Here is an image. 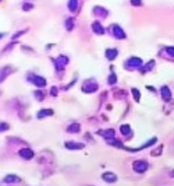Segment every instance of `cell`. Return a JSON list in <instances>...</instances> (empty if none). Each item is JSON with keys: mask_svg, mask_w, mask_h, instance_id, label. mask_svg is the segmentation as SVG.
Returning a JSON list of instances; mask_svg holds the SVG:
<instances>
[{"mask_svg": "<svg viewBox=\"0 0 174 186\" xmlns=\"http://www.w3.org/2000/svg\"><path fill=\"white\" fill-rule=\"evenodd\" d=\"M68 10L70 11H75L77 7H78V0H68Z\"/></svg>", "mask_w": 174, "mask_h": 186, "instance_id": "cell-19", "label": "cell"}, {"mask_svg": "<svg viewBox=\"0 0 174 186\" xmlns=\"http://www.w3.org/2000/svg\"><path fill=\"white\" fill-rule=\"evenodd\" d=\"M34 8V4H31V3H25L24 6H22V10L24 11H31Z\"/></svg>", "mask_w": 174, "mask_h": 186, "instance_id": "cell-27", "label": "cell"}, {"mask_svg": "<svg viewBox=\"0 0 174 186\" xmlns=\"http://www.w3.org/2000/svg\"><path fill=\"white\" fill-rule=\"evenodd\" d=\"M34 95H35V98H36V100H38V101H43V97H45V95H43V93H42L41 90H38V91H35V93H34Z\"/></svg>", "mask_w": 174, "mask_h": 186, "instance_id": "cell-23", "label": "cell"}, {"mask_svg": "<svg viewBox=\"0 0 174 186\" xmlns=\"http://www.w3.org/2000/svg\"><path fill=\"white\" fill-rule=\"evenodd\" d=\"M64 147L67 150H84V143H77V141H66Z\"/></svg>", "mask_w": 174, "mask_h": 186, "instance_id": "cell-5", "label": "cell"}, {"mask_svg": "<svg viewBox=\"0 0 174 186\" xmlns=\"http://www.w3.org/2000/svg\"><path fill=\"white\" fill-rule=\"evenodd\" d=\"M171 175H173V176H174V169H173V171H171Z\"/></svg>", "mask_w": 174, "mask_h": 186, "instance_id": "cell-34", "label": "cell"}, {"mask_svg": "<svg viewBox=\"0 0 174 186\" xmlns=\"http://www.w3.org/2000/svg\"><path fill=\"white\" fill-rule=\"evenodd\" d=\"M167 53H168V55H170V56H173L174 57V48H167Z\"/></svg>", "mask_w": 174, "mask_h": 186, "instance_id": "cell-30", "label": "cell"}, {"mask_svg": "<svg viewBox=\"0 0 174 186\" xmlns=\"http://www.w3.org/2000/svg\"><path fill=\"white\" fill-rule=\"evenodd\" d=\"M100 136H103L106 140H110L111 137H114V130H113V129L103 130V132H100Z\"/></svg>", "mask_w": 174, "mask_h": 186, "instance_id": "cell-16", "label": "cell"}, {"mask_svg": "<svg viewBox=\"0 0 174 186\" xmlns=\"http://www.w3.org/2000/svg\"><path fill=\"white\" fill-rule=\"evenodd\" d=\"M107 143L111 144L113 147H118V148H121V147H123V144L120 143L118 140H114V139H110V140H107Z\"/></svg>", "mask_w": 174, "mask_h": 186, "instance_id": "cell-21", "label": "cell"}, {"mask_svg": "<svg viewBox=\"0 0 174 186\" xmlns=\"http://www.w3.org/2000/svg\"><path fill=\"white\" fill-rule=\"evenodd\" d=\"M3 36H4V34H3V32H0V39H1Z\"/></svg>", "mask_w": 174, "mask_h": 186, "instance_id": "cell-33", "label": "cell"}, {"mask_svg": "<svg viewBox=\"0 0 174 186\" xmlns=\"http://www.w3.org/2000/svg\"><path fill=\"white\" fill-rule=\"evenodd\" d=\"M72 28H74V18H67L66 20V29L71 31Z\"/></svg>", "mask_w": 174, "mask_h": 186, "instance_id": "cell-20", "label": "cell"}, {"mask_svg": "<svg viewBox=\"0 0 174 186\" xmlns=\"http://www.w3.org/2000/svg\"><path fill=\"white\" fill-rule=\"evenodd\" d=\"M102 179H103L104 182H107V183H113V182L117 180V175L113 173V172H104L103 175H102Z\"/></svg>", "mask_w": 174, "mask_h": 186, "instance_id": "cell-7", "label": "cell"}, {"mask_svg": "<svg viewBox=\"0 0 174 186\" xmlns=\"http://www.w3.org/2000/svg\"><path fill=\"white\" fill-rule=\"evenodd\" d=\"M160 93H162V97H163V100H164V101H168L170 98H171V90H170L167 86L162 87Z\"/></svg>", "mask_w": 174, "mask_h": 186, "instance_id": "cell-14", "label": "cell"}, {"mask_svg": "<svg viewBox=\"0 0 174 186\" xmlns=\"http://www.w3.org/2000/svg\"><path fill=\"white\" fill-rule=\"evenodd\" d=\"M10 129V126H8V123H6V122H0V133L1 132H6V130Z\"/></svg>", "mask_w": 174, "mask_h": 186, "instance_id": "cell-24", "label": "cell"}, {"mask_svg": "<svg viewBox=\"0 0 174 186\" xmlns=\"http://www.w3.org/2000/svg\"><path fill=\"white\" fill-rule=\"evenodd\" d=\"M13 46H14V42L8 43V46H7V48H4V49H3V52H7V50H10L11 48H13Z\"/></svg>", "mask_w": 174, "mask_h": 186, "instance_id": "cell-31", "label": "cell"}, {"mask_svg": "<svg viewBox=\"0 0 174 186\" xmlns=\"http://www.w3.org/2000/svg\"><path fill=\"white\" fill-rule=\"evenodd\" d=\"M120 132H121V134H124V136H130V134H131V127H130L128 125H121Z\"/></svg>", "mask_w": 174, "mask_h": 186, "instance_id": "cell-18", "label": "cell"}, {"mask_svg": "<svg viewBox=\"0 0 174 186\" xmlns=\"http://www.w3.org/2000/svg\"><path fill=\"white\" fill-rule=\"evenodd\" d=\"M97 90V83L96 81H93V80H88V81H85L82 84V91L84 93H95Z\"/></svg>", "mask_w": 174, "mask_h": 186, "instance_id": "cell-2", "label": "cell"}, {"mask_svg": "<svg viewBox=\"0 0 174 186\" xmlns=\"http://www.w3.org/2000/svg\"><path fill=\"white\" fill-rule=\"evenodd\" d=\"M27 31H28V29H22V31H18L17 34H14V35H13V39H17V38H20V36H21V35H24V34H25Z\"/></svg>", "mask_w": 174, "mask_h": 186, "instance_id": "cell-28", "label": "cell"}, {"mask_svg": "<svg viewBox=\"0 0 174 186\" xmlns=\"http://www.w3.org/2000/svg\"><path fill=\"white\" fill-rule=\"evenodd\" d=\"M50 93H52V95H57V88H56V87H52V91H50Z\"/></svg>", "mask_w": 174, "mask_h": 186, "instance_id": "cell-32", "label": "cell"}, {"mask_svg": "<svg viewBox=\"0 0 174 186\" xmlns=\"http://www.w3.org/2000/svg\"><path fill=\"white\" fill-rule=\"evenodd\" d=\"M131 4L132 6H141L142 1H141V0H131Z\"/></svg>", "mask_w": 174, "mask_h": 186, "instance_id": "cell-29", "label": "cell"}, {"mask_svg": "<svg viewBox=\"0 0 174 186\" xmlns=\"http://www.w3.org/2000/svg\"><path fill=\"white\" fill-rule=\"evenodd\" d=\"M113 35L116 36V38H118V39H124V38H125V32L120 28L118 25H113Z\"/></svg>", "mask_w": 174, "mask_h": 186, "instance_id": "cell-12", "label": "cell"}, {"mask_svg": "<svg viewBox=\"0 0 174 186\" xmlns=\"http://www.w3.org/2000/svg\"><path fill=\"white\" fill-rule=\"evenodd\" d=\"M3 182L4 183H17V182H20V178L17 175H14V173H8V175H6L3 178Z\"/></svg>", "mask_w": 174, "mask_h": 186, "instance_id": "cell-11", "label": "cell"}, {"mask_svg": "<svg viewBox=\"0 0 174 186\" xmlns=\"http://www.w3.org/2000/svg\"><path fill=\"white\" fill-rule=\"evenodd\" d=\"M67 63H68V57L66 56V55H60V56L57 57V60H55V66L57 70H59V69H63Z\"/></svg>", "mask_w": 174, "mask_h": 186, "instance_id": "cell-6", "label": "cell"}, {"mask_svg": "<svg viewBox=\"0 0 174 186\" xmlns=\"http://www.w3.org/2000/svg\"><path fill=\"white\" fill-rule=\"evenodd\" d=\"M116 81H117V76H116L114 73H111L110 76H109V80H107V83H109L110 86H113V84H114Z\"/></svg>", "mask_w": 174, "mask_h": 186, "instance_id": "cell-22", "label": "cell"}, {"mask_svg": "<svg viewBox=\"0 0 174 186\" xmlns=\"http://www.w3.org/2000/svg\"><path fill=\"white\" fill-rule=\"evenodd\" d=\"M34 84L38 88H43V87H46V79L45 77H42V76H35L34 77Z\"/></svg>", "mask_w": 174, "mask_h": 186, "instance_id": "cell-9", "label": "cell"}, {"mask_svg": "<svg viewBox=\"0 0 174 186\" xmlns=\"http://www.w3.org/2000/svg\"><path fill=\"white\" fill-rule=\"evenodd\" d=\"M141 65H142V60L139 57H130L125 62V67H128V69H135V67H139Z\"/></svg>", "mask_w": 174, "mask_h": 186, "instance_id": "cell-4", "label": "cell"}, {"mask_svg": "<svg viewBox=\"0 0 174 186\" xmlns=\"http://www.w3.org/2000/svg\"><path fill=\"white\" fill-rule=\"evenodd\" d=\"M18 155H20L22 160H32V158L35 157V153L31 150V148L25 147V148H21V150L18 151Z\"/></svg>", "mask_w": 174, "mask_h": 186, "instance_id": "cell-3", "label": "cell"}, {"mask_svg": "<svg viewBox=\"0 0 174 186\" xmlns=\"http://www.w3.org/2000/svg\"><path fill=\"white\" fill-rule=\"evenodd\" d=\"M53 115V109H49V108H45V109H41L38 114H36V118L38 119H43L46 116H52Z\"/></svg>", "mask_w": 174, "mask_h": 186, "instance_id": "cell-10", "label": "cell"}, {"mask_svg": "<svg viewBox=\"0 0 174 186\" xmlns=\"http://www.w3.org/2000/svg\"><path fill=\"white\" fill-rule=\"evenodd\" d=\"M68 133H78L79 132V123H71L68 127H67Z\"/></svg>", "mask_w": 174, "mask_h": 186, "instance_id": "cell-17", "label": "cell"}, {"mask_svg": "<svg viewBox=\"0 0 174 186\" xmlns=\"http://www.w3.org/2000/svg\"><path fill=\"white\" fill-rule=\"evenodd\" d=\"M13 72H14V67H11V66H6L4 69H1L0 70V83H3V80H6L7 76L11 74Z\"/></svg>", "mask_w": 174, "mask_h": 186, "instance_id": "cell-8", "label": "cell"}, {"mask_svg": "<svg viewBox=\"0 0 174 186\" xmlns=\"http://www.w3.org/2000/svg\"><path fill=\"white\" fill-rule=\"evenodd\" d=\"M162 151H163V147H162V146H159V147H157L156 150H153V151H152V157L160 155V154H162Z\"/></svg>", "mask_w": 174, "mask_h": 186, "instance_id": "cell-26", "label": "cell"}, {"mask_svg": "<svg viewBox=\"0 0 174 186\" xmlns=\"http://www.w3.org/2000/svg\"><path fill=\"white\" fill-rule=\"evenodd\" d=\"M92 29H93V32H95L96 35H103L104 34V28L102 27V24L97 21H95L92 24Z\"/></svg>", "mask_w": 174, "mask_h": 186, "instance_id": "cell-13", "label": "cell"}, {"mask_svg": "<svg viewBox=\"0 0 174 186\" xmlns=\"http://www.w3.org/2000/svg\"><path fill=\"white\" fill-rule=\"evenodd\" d=\"M132 95H134V100L135 101H139V98H141V94H139V91L137 90V88H132Z\"/></svg>", "mask_w": 174, "mask_h": 186, "instance_id": "cell-25", "label": "cell"}, {"mask_svg": "<svg viewBox=\"0 0 174 186\" xmlns=\"http://www.w3.org/2000/svg\"><path fill=\"white\" fill-rule=\"evenodd\" d=\"M132 168H134V171L138 172V173H142V172H145L148 168H149V165L146 161L144 160H138V161H134V164H132Z\"/></svg>", "mask_w": 174, "mask_h": 186, "instance_id": "cell-1", "label": "cell"}, {"mask_svg": "<svg viewBox=\"0 0 174 186\" xmlns=\"http://www.w3.org/2000/svg\"><path fill=\"white\" fill-rule=\"evenodd\" d=\"M104 55H106V57H107L109 60H114V59L117 57L118 52H117V49H106Z\"/></svg>", "mask_w": 174, "mask_h": 186, "instance_id": "cell-15", "label": "cell"}]
</instances>
